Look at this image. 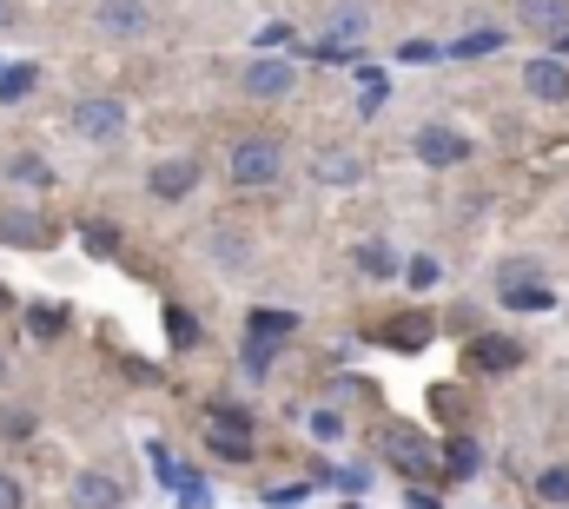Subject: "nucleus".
<instances>
[{
  "label": "nucleus",
  "instance_id": "f257e3e1",
  "mask_svg": "<svg viewBox=\"0 0 569 509\" xmlns=\"http://www.w3.org/2000/svg\"><path fill=\"white\" fill-rule=\"evenodd\" d=\"M225 172H232V185H239V192H265V185H278V179H285V152H278V139H272V132H252V139H239V146H232Z\"/></svg>",
  "mask_w": 569,
  "mask_h": 509
},
{
  "label": "nucleus",
  "instance_id": "f03ea898",
  "mask_svg": "<svg viewBox=\"0 0 569 509\" xmlns=\"http://www.w3.org/2000/svg\"><path fill=\"white\" fill-rule=\"evenodd\" d=\"M497 298H504L510 311H550V305H557V291L544 285L537 258H504V265H497Z\"/></svg>",
  "mask_w": 569,
  "mask_h": 509
},
{
  "label": "nucleus",
  "instance_id": "7ed1b4c3",
  "mask_svg": "<svg viewBox=\"0 0 569 509\" xmlns=\"http://www.w3.org/2000/svg\"><path fill=\"white\" fill-rule=\"evenodd\" d=\"M206 450H219L225 464H245L252 457V417L239 404H212L206 411Z\"/></svg>",
  "mask_w": 569,
  "mask_h": 509
},
{
  "label": "nucleus",
  "instance_id": "20e7f679",
  "mask_svg": "<svg viewBox=\"0 0 569 509\" xmlns=\"http://www.w3.org/2000/svg\"><path fill=\"white\" fill-rule=\"evenodd\" d=\"M73 132L80 139H93V146H113V139H126V106L119 99H106V93H93V99H73Z\"/></svg>",
  "mask_w": 569,
  "mask_h": 509
},
{
  "label": "nucleus",
  "instance_id": "39448f33",
  "mask_svg": "<svg viewBox=\"0 0 569 509\" xmlns=\"http://www.w3.org/2000/svg\"><path fill=\"white\" fill-rule=\"evenodd\" d=\"M93 26L113 33V40H139V33L152 26V7H146V0H99V7H93Z\"/></svg>",
  "mask_w": 569,
  "mask_h": 509
},
{
  "label": "nucleus",
  "instance_id": "423d86ee",
  "mask_svg": "<svg viewBox=\"0 0 569 509\" xmlns=\"http://www.w3.org/2000/svg\"><path fill=\"white\" fill-rule=\"evenodd\" d=\"M418 159L438 166V172H444V166H464V159H471V139L451 132V126H424V132H418Z\"/></svg>",
  "mask_w": 569,
  "mask_h": 509
},
{
  "label": "nucleus",
  "instance_id": "0eeeda50",
  "mask_svg": "<svg viewBox=\"0 0 569 509\" xmlns=\"http://www.w3.org/2000/svg\"><path fill=\"white\" fill-rule=\"evenodd\" d=\"M199 185V159H159L152 172H146V192L152 199H186Z\"/></svg>",
  "mask_w": 569,
  "mask_h": 509
},
{
  "label": "nucleus",
  "instance_id": "6e6552de",
  "mask_svg": "<svg viewBox=\"0 0 569 509\" xmlns=\"http://www.w3.org/2000/svg\"><path fill=\"white\" fill-rule=\"evenodd\" d=\"M119 503H126L119 477H106V470H80L73 477V509H119Z\"/></svg>",
  "mask_w": 569,
  "mask_h": 509
},
{
  "label": "nucleus",
  "instance_id": "1a4fd4ad",
  "mask_svg": "<svg viewBox=\"0 0 569 509\" xmlns=\"http://www.w3.org/2000/svg\"><path fill=\"white\" fill-rule=\"evenodd\" d=\"M524 86H530V99L557 106V99H569V66L563 60H530L524 66Z\"/></svg>",
  "mask_w": 569,
  "mask_h": 509
},
{
  "label": "nucleus",
  "instance_id": "9d476101",
  "mask_svg": "<svg viewBox=\"0 0 569 509\" xmlns=\"http://www.w3.org/2000/svg\"><path fill=\"white\" fill-rule=\"evenodd\" d=\"M517 20L537 26V33H569V0H517Z\"/></svg>",
  "mask_w": 569,
  "mask_h": 509
},
{
  "label": "nucleus",
  "instance_id": "9b49d317",
  "mask_svg": "<svg viewBox=\"0 0 569 509\" xmlns=\"http://www.w3.org/2000/svg\"><path fill=\"white\" fill-rule=\"evenodd\" d=\"M245 93H259V99H278V93H292V66H285V60H252V73H245Z\"/></svg>",
  "mask_w": 569,
  "mask_h": 509
},
{
  "label": "nucleus",
  "instance_id": "f8f14e48",
  "mask_svg": "<svg viewBox=\"0 0 569 509\" xmlns=\"http://www.w3.org/2000/svg\"><path fill=\"white\" fill-rule=\"evenodd\" d=\"M312 179H318V185H358L365 166H358L351 152H312Z\"/></svg>",
  "mask_w": 569,
  "mask_h": 509
},
{
  "label": "nucleus",
  "instance_id": "ddd939ff",
  "mask_svg": "<svg viewBox=\"0 0 569 509\" xmlns=\"http://www.w3.org/2000/svg\"><path fill=\"white\" fill-rule=\"evenodd\" d=\"M0 238H7V245H46V225H40L33 212H7V219H0Z\"/></svg>",
  "mask_w": 569,
  "mask_h": 509
},
{
  "label": "nucleus",
  "instance_id": "4468645a",
  "mask_svg": "<svg viewBox=\"0 0 569 509\" xmlns=\"http://www.w3.org/2000/svg\"><path fill=\"white\" fill-rule=\"evenodd\" d=\"M292 331H298V318H292V311H252V338L278 344V338H292Z\"/></svg>",
  "mask_w": 569,
  "mask_h": 509
},
{
  "label": "nucleus",
  "instance_id": "2eb2a0df",
  "mask_svg": "<svg viewBox=\"0 0 569 509\" xmlns=\"http://www.w3.org/2000/svg\"><path fill=\"white\" fill-rule=\"evenodd\" d=\"M358 265H365L371 278H391V272H398V252H391L384 238H371V245H358Z\"/></svg>",
  "mask_w": 569,
  "mask_h": 509
},
{
  "label": "nucleus",
  "instance_id": "dca6fc26",
  "mask_svg": "<svg viewBox=\"0 0 569 509\" xmlns=\"http://www.w3.org/2000/svg\"><path fill=\"white\" fill-rule=\"evenodd\" d=\"M517 358H524V351H517L510 338H484V344H477V364H484V371H510Z\"/></svg>",
  "mask_w": 569,
  "mask_h": 509
},
{
  "label": "nucleus",
  "instance_id": "f3484780",
  "mask_svg": "<svg viewBox=\"0 0 569 509\" xmlns=\"http://www.w3.org/2000/svg\"><path fill=\"white\" fill-rule=\"evenodd\" d=\"M33 86H40V66H7V73H0V99H7V106L27 99Z\"/></svg>",
  "mask_w": 569,
  "mask_h": 509
},
{
  "label": "nucleus",
  "instance_id": "a211bd4d",
  "mask_svg": "<svg viewBox=\"0 0 569 509\" xmlns=\"http://www.w3.org/2000/svg\"><path fill=\"white\" fill-rule=\"evenodd\" d=\"M7 179H13V185H53V172H46V166H40L33 152H20V159H7Z\"/></svg>",
  "mask_w": 569,
  "mask_h": 509
},
{
  "label": "nucleus",
  "instance_id": "6ab92c4d",
  "mask_svg": "<svg viewBox=\"0 0 569 509\" xmlns=\"http://www.w3.org/2000/svg\"><path fill=\"white\" fill-rule=\"evenodd\" d=\"M391 450H398V464H431V444L411 431H391Z\"/></svg>",
  "mask_w": 569,
  "mask_h": 509
},
{
  "label": "nucleus",
  "instance_id": "aec40b11",
  "mask_svg": "<svg viewBox=\"0 0 569 509\" xmlns=\"http://www.w3.org/2000/svg\"><path fill=\"white\" fill-rule=\"evenodd\" d=\"M537 497H544V503H569V470H563V464L537 477Z\"/></svg>",
  "mask_w": 569,
  "mask_h": 509
},
{
  "label": "nucleus",
  "instance_id": "412c9836",
  "mask_svg": "<svg viewBox=\"0 0 569 509\" xmlns=\"http://www.w3.org/2000/svg\"><path fill=\"white\" fill-rule=\"evenodd\" d=\"M272 358H278V344L252 338V344H245V378H265V371H272Z\"/></svg>",
  "mask_w": 569,
  "mask_h": 509
},
{
  "label": "nucleus",
  "instance_id": "4be33fe9",
  "mask_svg": "<svg viewBox=\"0 0 569 509\" xmlns=\"http://www.w3.org/2000/svg\"><path fill=\"white\" fill-rule=\"evenodd\" d=\"M358 33H365V13H351V7H345V13L331 20V46H351Z\"/></svg>",
  "mask_w": 569,
  "mask_h": 509
},
{
  "label": "nucleus",
  "instance_id": "5701e85b",
  "mask_svg": "<svg viewBox=\"0 0 569 509\" xmlns=\"http://www.w3.org/2000/svg\"><path fill=\"white\" fill-rule=\"evenodd\" d=\"M497 46H504V33H497V26H484V33H464V40H457V53H464V60H471V53H497Z\"/></svg>",
  "mask_w": 569,
  "mask_h": 509
},
{
  "label": "nucleus",
  "instance_id": "b1692460",
  "mask_svg": "<svg viewBox=\"0 0 569 509\" xmlns=\"http://www.w3.org/2000/svg\"><path fill=\"white\" fill-rule=\"evenodd\" d=\"M166 325H172V344H179V351H192V344H199V325H192L186 311H172Z\"/></svg>",
  "mask_w": 569,
  "mask_h": 509
},
{
  "label": "nucleus",
  "instance_id": "393cba45",
  "mask_svg": "<svg viewBox=\"0 0 569 509\" xmlns=\"http://www.w3.org/2000/svg\"><path fill=\"white\" fill-rule=\"evenodd\" d=\"M477 464H484V457H477V444H451V470H457V477H471Z\"/></svg>",
  "mask_w": 569,
  "mask_h": 509
},
{
  "label": "nucleus",
  "instance_id": "a878e982",
  "mask_svg": "<svg viewBox=\"0 0 569 509\" xmlns=\"http://www.w3.org/2000/svg\"><path fill=\"white\" fill-rule=\"evenodd\" d=\"M404 278H411V285H438V258H411Z\"/></svg>",
  "mask_w": 569,
  "mask_h": 509
},
{
  "label": "nucleus",
  "instance_id": "bb28decb",
  "mask_svg": "<svg viewBox=\"0 0 569 509\" xmlns=\"http://www.w3.org/2000/svg\"><path fill=\"white\" fill-rule=\"evenodd\" d=\"M0 509H27V490H20L7 470H0Z\"/></svg>",
  "mask_w": 569,
  "mask_h": 509
},
{
  "label": "nucleus",
  "instance_id": "cd10ccee",
  "mask_svg": "<svg viewBox=\"0 0 569 509\" xmlns=\"http://www.w3.org/2000/svg\"><path fill=\"white\" fill-rule=\"evenodd\" d=\"M312 431H318V437L331 444V437H338V411H312Z\"/></svg>",
  "mask_w": 569,
  "mask_h": 509
},
{
  "label": "nucleus",
  "instance_id": "c85d7f7f",
  "mask_svg": "<svg viewBox=\"0 0 569 509\" xmlns=\"http://www.w3.org/2000/svg\"><path fill=\"white\" fill-rule=\"evenodd\" d=\"M27 325H33V331H40V338H53V331H60V311H33V318H27Z\"/></svg>",
  "mask_w": 569,
  "mask_h": 509
},
{
  "label": "nucleus",
  "instance_id": "c756f323",
  "mask_svg": "<svg viewBox=\"0 0 569 509\" xmlns=\"http://www.w3.org/2000/svg\"><path fill=\"white\" fill-rule=\"evenodd\" d=\"M404 509H444V503H438L431 490H411V503H404Z\"/></svg>",
  "mask_w": 569,
  "mask_h": 509
},
{
  "label": "nucleus",
  "instance_id": "7c9ffc66",
  "mask_svg": "<svg viewBox=\"0 0 569 509\" xmlns=\"http://www.w3.org/2000/svg\"><path fill=\"white\" fill-rule=\"evenodd\" d=\"M13 13H20V7H13V0H0V33L13 26Z\"/></svg>",
  "mask_w": 569,
  "mask_h": 509
},
{
  "label": "nucleus",
  "instance_id": "2f4dec72",
  "mask_svg": "<svg viewBox=\"0 0 569 509\" xmlns=\"http://www.w3.org/2000/svg\"><path fill=\"white\" fill-rule=\"evenodd\" d=\"M345 509H358V503H345Z\"/></svg>",
  "mask_w": 569,
  "mask_h": 509
}]
</instances>
